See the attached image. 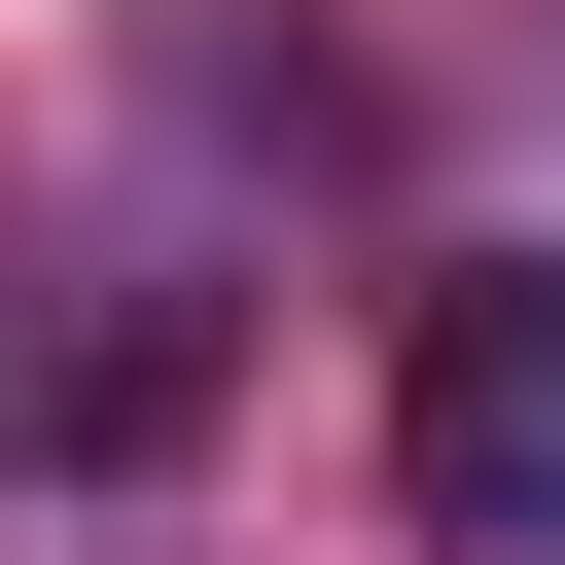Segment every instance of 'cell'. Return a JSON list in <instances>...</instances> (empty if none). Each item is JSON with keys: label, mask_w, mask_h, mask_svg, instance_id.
Masks as SVG:
<instances>
[{"label": "cell", "mask_w": 565, "mask_h": 565, "mask_svg": "<svg viewBox=\"0 0 565 565\" xmlns=\"http://www.w3.org/2000/svg\"><path fill=\"white\" fill-rule=\"evenodd\" d=\"M388 494L459 565H565V247H424L388 318Z\"/></svg>", "instance_id": "1"}, {"label": "cell", "mask_w": 565, "mask_h": 565, "mask_svg": "<svg viewBox=\"0 0 565 565\" xmlns=\"http://www.w3.org/2000/svg\"><path fill=\"white\" fill-rule=\"evenodd\" d=\"M212 353H247V282H71V318L0 353V424H35V459H177Z\"/></svg>", "instance_id": "2"}]
</instances>
